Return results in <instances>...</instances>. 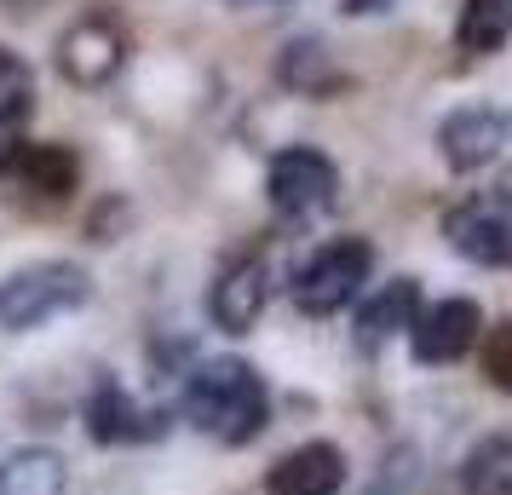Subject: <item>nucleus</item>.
I'll return each instance as SVG.
<instances>
[{"label":"nucleus","mask_w":512,"mask_h":495,"mask_svg":"<svg viewBox=\"0 0 512 495\" xmlns=\"http://www.w3.org/2000/svg\"><path fill=\"white\" fill-rule=\"evenodd\" d=\"M70 472H64V455L52 449H12L0 461V495H64Z\"/></svg>","instance_id":"nucleus-12"},{"label":"nucleus","mask_w":512,"mask_h":495,"mask_svg":"<svg viewBox=\"0 0 512 495\" xmlns=\"http://www.w3.org/2000/svg\"><path fill=\"white\" fill-rule=\"evenodd\" d=\"M231 6H271V0H231Z\"/></svg>","instance_id":"nucleus-21"},{"label":"nucleus","mask_w":512,"mask_h":495,"mask_svg":"<svg viewBox=\"0 0 512 495\" xmlns=\"http://www.w3.org/2000/svg\"><path fill=\"white\" fill-rule=\"evenodd\" d=\"M415 311H420V288L409 283V277H397V283H386L369 306H363V317H357V340H363V346H380V340H392V334L409 329Z\"/></svg>","instance_id":"nucleus-14"},{"label":"nucleus","mask_w":512,"mask_h":495,"mask_svg":"<svg viewBox=\"0 0 512 495\" xmlns=\"http://www.w3.org/2000/svg\"><path fill=\"white\" fill-rule=\"evenodd\" d=\"M340 484H346V455L334 444H300L271 467L265 495H340Z\"/></svg>","instance_id":"nucleus-10"},{"label":"nucleus","mask_w":512,"mask_h":495,"mask_svg":"<svg viewBox=\"0 0 512 495\" xmlns=\"http://www.w3.org/2000/svg\"><path fill=\"white\" fill-rule=\"evenodd\" d=\"M121 64V29L110 18H81V24L58 41V70L70 75L75 87H98L110 81Z\"/></svg>","instance_id":"nucleus-9"},{"label":"nucleus","mask_w":512,"mask_h":495,"mask_svg":"<svg viewBox=\"0 0 512 495\" xmlns=\"http://www.w3.org/2000/svg\"><path fill=\"white\" fill-rule=\"evenodd\" d=\"M512 139V121L501 110H489V104H466L455 116H443L438 127V144H443V162L455 167V173H478L489 167Z\"/></svg>","instance_id":"nucleus-6"},{"label":"nucleus","mask_w":512,"mask_h":495,"mask_svg":"<svg viewBox=\"0 0 512 495\" xmlns=\"http://www.w3.org/2000/svg\"><path fill=\"white\" fill-rule=\"evenodd\" d=\"M478 334H484V317L472 300H438V306L415 311V323H409L420 363H455L478 346Z\"/></svg>","instance_id":"nucleus-7"},{"label":"nucleus","mask_w":512,"mask_h":495,"mask_svg":"<svg viewBox=\"0 0 512 495\" xmlns=\"http://www.w3.org/2000/svg\"><path fill=\"white\" fill-rule=\"evenodd\" d=\"M265 415H271V392L259 380L254 363L242 357H213L196 375L185 380V421L196 432H208L219 444H248L265 432Z\"/></svg>","instance_id":"nucleus-1"},{"label":"nucleus","mask_w":512,"mask_h":495,"mask_svg":"<svg viewBox=\"0 0 512 495\" xmlns=\"http://www.w3.org/2000/svg\"><path fill=\"white\" fill-rule=\"evenodd\" d=\"M461 495H512V432L484 438L461 467Z\"/></svg>","instance_id":"nucleus-16"},{"label":"nucleus","mask_w":512,"mask_h":495,"mask_svg":"<svg viewBox=\"0 0 512 495\" xmlns=\"http://www.w3.org/2000/svg\"><path fill=\"white\" fill-rule=\"evenodd\" d=\"M282 81L300 87V93H323V81H328V47L323 41H294L288 58H282Z\"/></svg>","instance_id":"nucleus-17"},{"label":"nucleus","mask_w":512,"mask_h":495,"mask_svg":"<svg viewBox=\"0 0 512 495\" xmlns=\"http://www.w3.org/2000/svg\"><path fill=\"white\" fill-rule=\"evenodd\" d=\"M334 190H340V173H334V162H328L323 150H311V144H294V150L271 156V167H265V196H271V208L288 213V219L323 213L328 202H334Z\"/></svg>","instance_id":"nucleus-5"},{"label":"nucleus","mask_w":512,"mask_h":495,"mask_svg":"<svg viewBox=\"0 0 512 495\" xmlns=\"http://www.w3.org/2000/svg\"><path fill=\"white\" fill-rule=\"evenodd\" d=\"M87 294H93V277L75 260L24 265V271H12L0 283V329L29 334V329H41V323H52V317H64V311L87 306Z\"/></svg>","instance_id":"nucleus-2"},{"label":"nucleus","mask_w":512,"mask_h":495,"mask_svg":"<svg viewBox=\"0 0 512 495\" xmlns=\"http://www.w3.org/2000/svg\"><path fill=\"white\" fill-rule=\"evenodd\" d=\"M87 432H93L98 444H133V438H156L162 426H156V415H144L116 380H104L87 398Z\"/></svg>","instance_id":"nucleus-11"},{"label":"nucleus","mask_w":512,"mask_h":495,"mask_svg":"<svg viewBox=\"0 0 512 495\" xmlns=\"http://www.w3.org/2000/svg\"><path fill=\"white\" fill-rule=\"evenodd\" d=\"M265 300H271V271H265L259 254H248V260H236L231 271H219V283H213V294H208V311L225 334H242V329L259 323Z\"/></svg>","instance_id":"nucleus-8"},{"label":"nucleus","mask_w":512,"mask_h":495,"mask_svg":"<svg viewBox=\"0 0 512 495\" xmlns=\"http://www.w3.org/2000/svg\"><path fill=\"white\" fill-rule=\"evenodd\" d=\"M24 116L29 110H6L0 116V179H12V167L24 156Z\"/></svg>","instance_id":"nucleus-19"},{"label":"nucleus","mask_w":512,"mask_h":495,"mask_svg":"<svg viewBox=\"0 0 512 495\" xmlns=\"http://www.w3.org/2000/svg\"><path fill=\"white\" fill-rule=\"evenodd\" d=\"M369 271H374V248L363 236L323 242V248L294 271V306H300L305 317H328V311L351 306V300L363 294Z\"/></svg>","instance_id":"nucleus-3"},{"label":"nucleus","mask_w":512,"mask_h":495,"mask_svg":"<svg viewBox=\"0 0 512 495\" xmlns=\"http://www.w3.org/2000/svg\"><path fill=\"white\" fill-rule=\"evenodd\" d=\"M12 179H18L24 190H35L41 202H64V196L75 190V156L64 150V144H24Z\"/></svg>","instance_id":"nucleus-13"},{"label":"nucleus","mask_w":512,"mask_h":495,"mask_svg":"<svg viewBox=\"0 0 512 495\" xmlns=\"http://www.w3.org/2000/svg\"><path fill=\"white\" fill-rule=\"evenodd\" d=\"M512 41V0H466L461 24H455V47L472 58H489Z\"/></svg>","instance_id":"nucleus-15"},{"label":"nucleus","mask_w":512,"mask_h":495,"mask_svg":"<svg viewBox=\"0 0 512 495\" xmlns=\"http://www.w3.org/2000/svg\"><path fill=\"white\" fill-rule=\"evenodd\" d=\"M6 110H29V70L18 52L0 47V116Z\"/></svg>","instance_id":"nucleus-18"},{"label":"nucleus","mask_w":512,"mask_h":495,"mask_svg":"<svg viewBox=\"0 0 512 495\" xmlns=\"http://www.w3.org/2000/svg\"><path fill=\"white\" fill-rule=\"evenodd\" d=\"M386 6H392V0H346V12H357V18H363V12H386Z\"/></svg>","instance_id":"nucleus-20"},{"label":"nucleus","mask_w":512,"mask_h":495,"mask_svg":"<svg viewBox=\"0 0 512 495\" xmlns=\"http://www.w3.org/2000/svg\"><path fill=\"white\" fill-rule=\"evenodd\" d=\"M449 248L472 265H512V196L507 190H478L461 208L443 213Z\"/></svg>","instance_id":"nucleus-4"}]
</instances>
